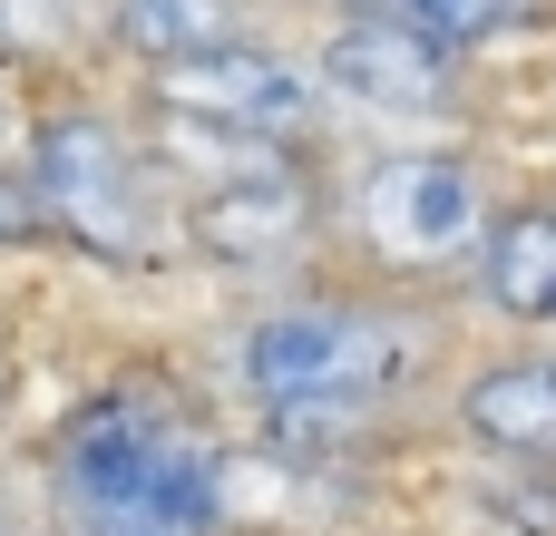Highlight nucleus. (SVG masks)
<instances>
[{
    "label": "nucleus",
    "instance_id": "obj_1",
    "mask_svg": "<svg viewBox=\"0 0 556 536\" xmlns=\"http://www.w3.org/2000/svg\"><path fill=\"white\" fill-rule=\"evenodd\" d=\"M49 498L68 536H225V449L166 391H98L49 439Z\"/></svg>",
    "mask_w": 556,
    "mask_h": 536
},
{
    "label": "nucleus",
    "instance_id": "obj_2",
    "mask_svg": "<svg viewBox=\"0 0 556 536\" xmlns=\"http://www.w3.org/2000/svg\"><path fill=\"white\" fill-rule=\"evenodd\" d=\"M430 352H440V332L420 312H391V303H283V312L244 322L235 381H244V400L264 410L274 439L332 449V439H362L371 410Z\"/></svg>",
    "mask_w": 556,
    "mask_h": 536
},
{
    "label": "nucleus",
    "instance_id": "obj_3",
    "mask_svg": "<svg viewBox=\"0 0 556 536\" xmlns=\"http://www.w3.org/2000/svg\"><path fill=\"white\" fill-rule=\"evenodd\" d=\"M20 186L39 205V234H68L98 264H156L176 244V205H166V166L156 146H137L108 107H59L29 127Z\"/></svg>",
    "mask_w": 556,
    "mask_h": 536
},
{
    "label": "nucleus",
    "instance_id": "obj_4",
    "mask_svg": "<svg viewBox=\"0 0 556 536\" xmlns=\"http://www.w3.org/2000/svg\"><path fill=\"white\" fill-rule=\"evenodd\" d=\"M489 186L469 156H440V146H401V156H371L362 186H352V225L371 254L410 264V273H440V264H469L479 234H489Z\"/></svg>",
    "mask_w": 556,
    "mask_h": 536
},
{
    "label": "nucleus",
    "instance_id": "obj_5",
    "mask_svg": "<svg viewBox=\"0 0 556 536\" xmlns=\"http://www.w3.org/2000/svg\"><path fill=\"white\" fill-rule=\"evenodd\" d=\"M147 98H156L176 127L215 137V146H274V137H303L313 107H323L313 68H293V59L254 49V39H225V49H195V59L147 68Z\"/></svg>",
    "mask_w": 556,
    "mask_h": 536
},
{
    "label": "nucleus",
    "instance_id": "obj_6",
    "mask_svg": "<svg viewBox=\"0 0 556 536\" xmlns=\"http://www.w3.org/2000/svg\"><path fill=\"white\" fill-rule=\"evenodd\" d=\"M323 88L342 107H362V117H430V107H450V49L371 10V20H342L332 29Z\"/></svg>",
    "mask_w": 556,
    "mask_h": 536
},
{
    "label": "nucleus",
    "instance_id": "obj_7",
    "mask_svg": "<svg viewBox=\"0 0 556 536\" xmlns=\"http://www.w3.org/2000/svg\"><path fill=\"white\" fill-rule=\"evenodd\" d=\"M303 225H313L303 166H274V156H254V166L215 176V186L186 205V244H205V254H225V264L293 254V244H303Z\"/></svg>",
    "mask_w": 556,
    "mask_h": 536
},
{
    "label": "nucleus",
    "instance_id": "obj_8",
    "mask_svg": "<svg viewBox=\"0 0 556 536\" xmlns=\"http://www.w3.org/2000/svg\"><path fill=\"white\" fill-rule=\"evenodd\" d=\"M469 264H479L489 312L556 332V205H508V215H489V234H479Z\"/></svg>",
    "mask_w": 556,
    "mask_h": 536
},
{
    "label": "nucleus",
    "instance_id": "obj_9",
    "mask_svg": "<svg viewBox=\"0 0 556 536\" xmlns=\"http://www.w3.org/2000/svg\"><path fill=\"white\" fill-rule=\"evenodd\" d=\"M459 420L498 459H556V361H489L459 391Z\"/></svg>",
    "mask_w": 556,
    "mask_h": 536
},
{
    "label": "nucleus",
    "instance_id": "obj_10",
    "mask_svg": "<svg viewBox=\"0 0 556 536\" xmlns=\"http://www.w3.org/2000/svg\"><path fill=\"white\" fill-rule=\"evenodd\" d=\"M244 29V0H117V39L137 59H195V49H225Z\"/></svg>",
    "mask_w": 556,
    "mask_h": 536
},
{
    "label": "nucleus",
    "instance_id": "obj_11",
    "mask_svg": "<svg viewBox=\"0 0 556 536\" xmlns=\"http://www.w3.org/2000/svg\"><path fill=\"white\" fill-rule=\"evenodd\" d=\"M371 10L401 20V29H420V39H440V49H459V39H498V29L538 20V0H371Z\"/></svg>",
    "mask_w": 556,
    "mask_h": 536
},
{
    "label": "nucleus",
    "instance_id": "obj_12",
    "mask_svg": "<svg viewBox=\"0 0 556 536\" xmlns=\"http://www.w3.org/2000/svg\"><path fill=\"white\" fill-rule=\"evenodd\" d=\"M29 234H39V205L20 176H0V244H29Z\"/></svg>",
    "mask_w": 556,
    "mask_h": 536
}]
</instances>
